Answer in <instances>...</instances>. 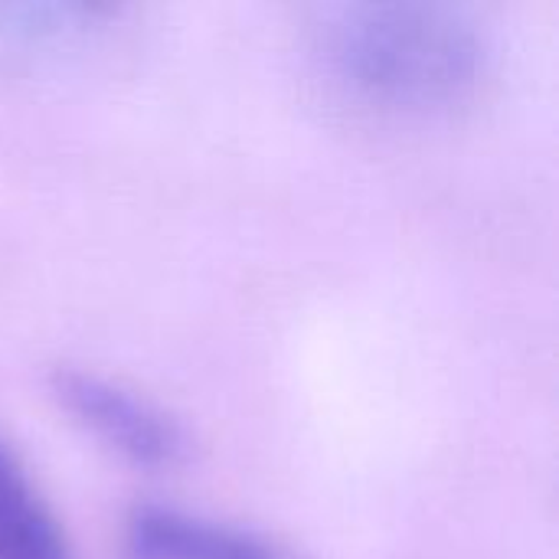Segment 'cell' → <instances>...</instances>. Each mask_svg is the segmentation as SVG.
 <instances>
[{
    "label": "cell",
    "mask_w": 559,
    "mask_h": 559,
    "mask_svg": "<svg viewBox=\"0 0 559 559\" xmlns=\"http://www.w3.org/2000/svg\"><path fill=\"white\" fill-rule=\"evenodd\" d=\"M328 79L360 108L390 118H445L475 105L495 75L481 23L452 3L367 0L318 29Z\"/></svg>",
    "instance_id": "1"
},
{
    "label": "cell",
    "mask_w": 559,
    "mask_h": 559,
    "mask_svg": "<svg viewBox=\"0 0 559 559\" xmlns=\"http://www.w3.org/2000/svg\"><path fill=\"white\" fill-rule=\"evenodd\" d=\"M49 390L85 432L141 468H170L187 455L180 419L102 370L62 364L52 370Z\"/></svg>",
    "instance_id": "2"
},
{
    "label": "cell",
    "mask_w": 559,
    "mask_h": 559,
    "mask_svg": "<svg viewBox=\"0 0 559 559\" xmlns=\"http://www.w3.org/2000/svg\"><path fill=\"white\" fill-rule=\"evenodd\" d=\"M121 559H292L262 534L187 511L138 504L121 524Z\"/></svg>",
    "instance_id": "3"
},
{
    "label": "cell",
    "mask_w": 559,
    "mask_h": 559,
    "mask_svg": "<svg viewBox=\"0 0 559 559\" xmlns=\"http://www.w3.org/2000/svg\"><path fill=\"white\" fill-rule=\"evenodd\" d=\"M0 559H79L62 518L0 436Z\"/></svg>",
    "instance_id": "4"
}]
</instances>
